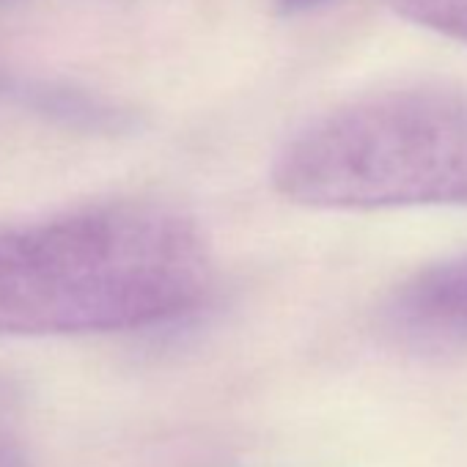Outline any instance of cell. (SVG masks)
Segmentation results:
<instances>
[{"label":"cell","instance_id":"1","mask_svg":"<svg viewBox=\"0 0 467 467\" xmlns=\"http://www.w3.org/2000/svg\"><path fill=\"white\" fill-rule=\"evenodd\" d=\"M209 286L203 231L160 201H108L0 228V336L151 327L192 311Z\"/></svg>","mask_w":467,"mask_h":467},{"label":"cell","instance_id":"2","mask_svg":"<svg viewBox=\"0 0 467 467\" xmlns=\"http://www.w3.org/2000/svg\"><path fill=\"white\" fill-rule=\"evenodd\" d=\"M273 184L314 209L467 206V91L404 88L347 102L281 149Z\"/></svg>","mask_w":467,"mask_h":467},{"label":"cell","instance_id":"3","mask_svg":"<svg viewBox=\"0 0 467 467\" xmlns=\"http://www.w3.org/2000/svg\"><path fill=\"white\" fill-rule=\"evenodd\" d=\"M388 333L418 352L467 347V254L412 275L385 306Z\"/></svg>","mask_w":467,"mask_h":467},{"label":"cell","instance_id":"4","mask_svg":"<svg viewBox=\"0 0 467 467\" xmlns=\"http://www.w3.org/2000/svg\"><path fill=\"white\" fill-rule=\"evenodd\" d=\"M410 23L467 45V0H390Z\"/></svg>","mask_w":467,"mask_h":467},{"label":"cell","instance_id":"5","mask_svg":"<svg viewBox=\"0 0 467 467\" xmlns=\"http://www.w3.org/2000/svg\"><path fill=\"white\" fill-rule=\"evenodd\" d=\"M0 467H28L26 453L12 440H0Z\"/></svg>","mask_w":467,"mask_h":467},{"label":"cell","instance_id":"6","mask_svg":"<svg viewBox=\"0 0 467 467\" xmlns=\"http://www.w3.org/2000/svg\"><path fill=\"white\" fill-rule=\"evenodd\" d=\"M322 0H278V9L284 15H300V12H308L314 6H319Z\"/></svg>","mask_w":467,"mask_h":467},{"label":"cell","instance_id":"7","mask_svg":"<svg viewBox=\"0 0 467 467\" xmlns=\"http://www.w3.org/2000/svg\"><path fill=\"white\" fill-rule=\"evenodd\" d=\"M17 4H23V0H0V9H12Z\"/></svg>","mask_w":467,"mask_h":467}]
</instances>
